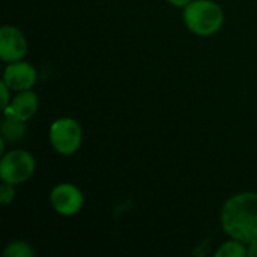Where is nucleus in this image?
Masks as SVG:
<instances>
[{"instance_id": "nucleus-12", "label": "nucleus", "mask_w": 257, "mask_h": 257, "mask_svg": "<svg viewBox=\"0 0 257 257\" xmlns=\"http://www.w3.org/2000/svg\"><path fill=\"white\" fill-rule=\"evenodd\" d=\"M15 197V190H14V184L9 182H3L2 188H0V203L2 205H9Z\"/></svg>"}, {"instance_id": "nucleus-5", "label": "nucleus", "mask_w": 257, "mask_h": 257, "mask_svg": "<svg viewBox=\"0 0 257 257\" xmlns=\"http://www.w3.org/2000/svg\"><path fill=\"white\" fill-rule=\"evenodd\" d=\"M50 200H51L54 211L66 217L77 214L84 203V197L81 191L72 184H60L54 187L51 191Z\"/></svg>"}, {"instance_id": "nucleus-3", "label": "nucleus", "mask_w": 257, "mask_h": 257, "mask_svg": "<svg viewBox=\"0 0 257 257\" xmlns=\"http://www.w3.org/2000/svg\"><path fill=\"white\" fill-rule=\"evenodd\" d=\"M35 158L27 151H11L3 155L0 163V178L3 182L9 184H23L35 172Z\"/></svg>"}, {"instance_id": "nucleus-1", "label": "nucleus", "mask_w": 257, "mask_h": 257, "mask_svg": "<svg viewBox=\"0 0 257 257\" xmlns=\"http://www.w3.org/2000/svg\"><path fill=\"white\" fill-rule=\"evenodd\" d=\"M224 232L244 244L257 239V193H242L230 197L221 211Z\"/></svg>"}, {"instance_id": "nucleus-6", "label": "nucleus", "mask_w": 257, "mask_h": 257, "mask_svg": "<svg viewBox=\"0 0 257 257\" xmlns=\"http://www.w3.org/2000/svg\"><path fill=\"white\" fill-rule=\"evenodd\" d=\"M27 53V41L23 32L12 26L0 30V57L3 62H18Z\"/></svg>"}, {"instance_id": "nucleus-9", "label": "nucleus", "mask_w": 257, "mask_h": 257, "mask_svg": "<svg viewBox=\"0 0 257 257\" xmlns=\"http://www.w3.org/2000/svg\"><path fill=\"white\" fill-rule=\"evenodd\" d=\"M26 120H21L12 114H5L3 123H2V136L6 139V142H20L26 134Z\"/></svg>"}, {"instance_id": "nucleus-10", "label": "nucleus", "mask_w": 257, "mask_h": 257, "mask_svg": "<svg viewBox=\"0 0 257 257\" xmlns=\"http://www.w3.org/2000/svg\"><path fill=\"white\" fill-rule=\"evenodd\" d=\"M217 257H245L248 256V250L244 247V242L241 241H229L224 242L217 251H215Z\"/></svg>"}, {"instance_id": "nucleus-2", "label": "nucleus", "mask_w": 257, "mask_h": 257, "mask_svg": "<svg viewBox=\"0 0 257 257\" xmlns=\"http://www.w3.org/2000/svg\"><path fill=\"white\" fill-rule=\"evenodd\" d=\"M184 20L193 33L199 36H211L221 29L224 14L220 5L212 0H193L185 6Z\"/></svg>"}, {"instance_id": "nucleus-11", "label": "nucleus", "mask_w": 257, "mask_h": 257, "mask_svg": "<svg viewBox=\"0 0 257 257\" xmlns=\"http://www.w3.org/2000/svg\"><path fill=\"white\" fill-rule=\"evenodd\" d=\"M5 257H32L33 251L30 248V245L24 241H12L6 245L5 251H3Z\"/></svg>"}, {"instance_id": "nucleus-7", "label": "nucleus", "mask_w": 257, "mask_h": 257, "mask_svg": "<svg viewBox=\"0 0 257 257\" xmlns=\"http://www.w3.org/2000/svg\"><path fill=\"white\" fill-rule=\"evenodd\" d=\"M3 81L11 90H29L36 83V69L27 62H11L3 72Z\"/></svg>"}, {"instance_id": "nucleus-4", "label": "nucleus", "mask_w": 257, "mask_h": 257, "mask_svg": "<svg viewBox=\"0 0 257 257\" xmlns=\"http://www.w3.org/2000/svg\"><path fill=\"white\" fill-rule=\"evenodd\" d=\"M83 131L77 120L71 117H62L53 122L50 126V142L53 148L62 155H71L77 152L81 145Z\"/></svg>"}, {"instance_id": "nucleus-14", "label": "nucleus", "mask_w": 257, "mask_h": 257, "mask_svg": "<svg viewBox=\"0 0 257 257\" xmlns=\"http://www.w3.org/2000/svg\"><path fill=\"white\" fill-rule=\"evenodd\" d=\"M247 250H248V257H257V239L253 241V242H250Z\"/></svg>"}, {"instance_id": "nucleus-8", "label": "nucleus", "mask_w": 257, "mask_h": 257, "mask_svg": "<svg viewBox=\"0 0 257 257\" xmlns=\"http://www.w3.org/2000/svg\"><path fill=\"white\" fill-rule=\"evenodd\" d=\"M36 110H38V96L29 89V90L20 92L12 99V102L3 110V113L12 114L21 120H27L36 113Z\"/></svg>"}, {"instance_id": "nucleus-15", "label": "nucleus", "mask_w": 257, "mask_h": 257, "mask_svg": "<svg viewBox=\"0 0 257 257\" xmlns=\"http://www.w3.org/2000/svg\"><path fill=\"white\" fill-rule=\"evenodd\" d=\"M167 2L172 3L173 6H179V8H181V6H187V5L191 3L193 0H167Z\"/></svg>"}, {"instance_id": "nucleus-13", "label": "nucleus", "mask_w": 257, "mask_h": 257, "mask_svg": "<svg viewBox=\"0 0 257 257\" xmlns=\"http://www.w3.org/2000/svg\"><path fill=\"white\" fill-rule=\"evenodd\" d=\"M0 92H2V110H5L9 105V87L5 81L0 83Z\"/></svg>"}]
</instances>
